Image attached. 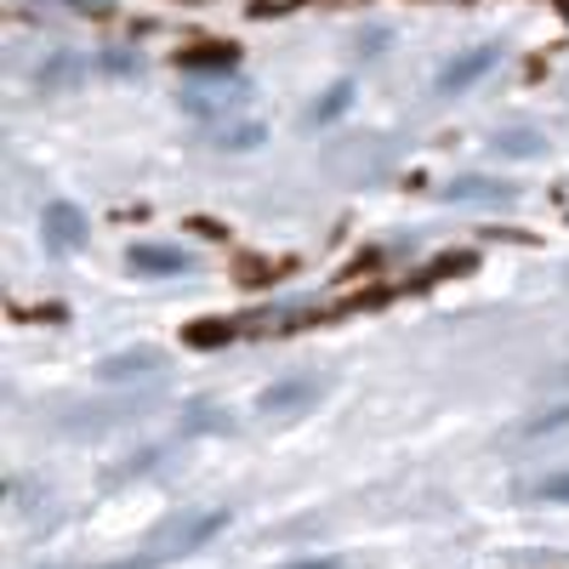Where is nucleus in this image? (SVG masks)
I'll return each mask as SVG.
<instances>
[{"mask_svg":"<svg viewBox=\"0 0 569 569\" xmlns=\"http://www.w3.org/2000/svg\"><path fill=\"white\" fill-rule=\"evenodd\" d=\"M530 501H552V507H569V472H552V479H541L530 490Z\"/></svg>","mask_w":569,"mask_h":569,"instance_id":"nucleus-8","label":"nucleus"},{"mask_svg":"<svg viewBox=\"0 0 569 569\" xmlns=\"http://www.w3.org/2000/svg\"><path fill=\"white\" fill-rule=\"evenodd\" d=\"M279 569H342L337 558H297V563H279Z\"/></svg>","mask_w":569,"mask_h":569,"instance_id":"nucleus-12","label":"nucleus"},{"mask_svg":"<svg viewBox=\"0 0 569 569\" xmlns=\"http://www.w3.org/2000/svg\"><path fill=\"white\" fill-rule=\"evenodd\" d=\"M496 63H501V46H472L467 58H456V63H445V69H439V80H433V86H439V98H450V91H467V86H479Z\"/></svg>","mask_w":569,"mask_h":569,"instance_id":"nucleus-2","label":"nucleus"},{"mask_svg":"<svg viewBox=\"0 0 569 569\" xmlns=\"http://www.w3.org/2000/svg\"><path fill=\"white\" fill-rule=\"evenodd\" d=\"M131 273L137 279H171V273H188L194 268V257L177 251V246H131Z\"/></svg>","mask_w":569,"mask_h":569,"instance_id":"nucleus-3","label":"nucleus"},{"mask_svg":"<svg viewBox=\"0 0 569 569\" xmlns=\"http://www.w3.org/2000/svg\"><path fill=\"white\" fill-rule=\"evenodd\" d=\"M188 69H233V52H222V46H206L200 58H188Z\"/></svg>","mask_w":569,"mask_h":569,"instance_id":"nucleus-10","label":"nucleus"},{"mask_svg":"<svg viewBox=\"0 0 569 569\" xmlns=\"http://www.w3.org/2000/svg\"><path fill=\"white\" fill-rule=\"evenodd\" d=\"M262 126H240V131H222V149H257Z\"/></svg>","mask_w":569,"mask_h":569,"instance_id":"nucleus-11","label":"nucleus"},{"mask_svg":"<svg viewBox=\"0 0 569 569\" xmlns=\"http://www.w3.org/2000/svg\"><path fill=\"white\" fill-rule=\"evenodd\" d=\"M142 370H154V353H126L103 365V376H142Z\"/></svg>","mask_w":569,"mask_h":569,"instance_id":"nucleus-9","label":"nucleus"},{"mask_svg":"<svg viewBox=\"0 0 569 569\" xmlns=\"http://www.w3.org/2000/svg\"><path fill=\"white\" fill-rule=\"evenodd\" d=\"M445 200H456V206H507L512 188L496 182V177H456V182L445 188Z\"/></svg>","mask_w":569,"mask_h":569,"instance_id":"nucleus-4","label":"nucleus"},{"mask_svg":"<svg viewBox=\"0 0 569 569\" xmlns=\"http://www.w3.org/2000/svg\"><path fill=\"white\" fill-rule=\"evenodd\" d=\"M490 149L496 154H512V160H530V154H541V137L536 131H496Z\"/></svg>","mask_w":569,"mask_h":569,"instance_id":"nucleus-7","label":"nucleus"},{"mask_svg":"<svg viewBox=\"0 0 569 569\" xmlns=\"http://www.w3.org/2000/svg\"><path fill=\"white\" fill-rule=\"evenodd\" d=\"M308 399H319V382H313V376H297V382H279V388L262 393V416H291Z\"/></svg>","mask_w":569,"mask_h":569,"instance_id":"nucleus-5","label":"nucleus"},{"mask_svg":"<svg viewBox=\"0 0 569 569\" xmlns=\"http://www.w3.org/2000/svg\"><path fill=\"white\" fill-rule=\"evenodd\" d=\"M40 233H46V251L69 257V251H80V246H86L91 222H86V211H80V206H69V200H52V206H46V217H40Z\"/></svg>","mask_w":569,"mask_h":569,"instance_id":"nucleus-1","label":"nucleus"},{"mask_svg":"<svg viewBox=\"0 0 569 569\" xmlns=\"http://www.w3.org/2000/svg\"><path fill=\"white\" fill-rule=\"evenodd\" d=\"M348 103H353V86H348V80H337V86L325 91V103H313V109H308V120H313V126H330L337 114H348Z\"/></svg>","mask_w":569,"mask_h":569,"instance_id":"nucleus-6","label":"nucleus"}]
</instances>
